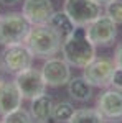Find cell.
Returning a JSON list of instances; mask_svg holds the SVG:
<instances>
[{"instance_id": "obj_1", "label": "cell", "mask_w": 122, "mask_h": 123, "mask_svg": "<svg viewBox=\"0 0 122 123\" xmlns=\"http://www.w3.org/2000/svg\"><path fill=\"white\" fill-rule=\"evenodd\" d=\"M61 54L69 66L86 67L96 57V46L86 35V26H76L61 41Z\"/></svg>"}, {"instance_id": "obj_2", "label": "cell", "mask_w": 122, "mask_h": 123, "mask_svg": "<svg viewBox=\"0 0 122 123\" xmlns=\"http://www.w3.org/2000/svg\"><path fill=\"white\" fill-rule=\"evenodd\" d=\"M61 41L63 38L50 25L45 23V25H31L23 43L35 57L48 59L61 51Z\"/></svg>"}, {"instance_id": "obj_3", "label": "cell", "mask_w": 122, "mask_h": 123, "mask_svg": "<svg viewBox=\"0 0 122 123\" xmlns=\"http://www.w3.org/2000/svg\"><path fill=\"white\" fill-rule=\"evenodd\" d=\"M30 28L31 25L23 17V13L12 12V13L0 15V44L10 46V44L23 43Z\"/></svg>"}, {"instance_id": "obj_4", "label": "cell", "mask_w": 122, "mask_h": 123, "mask_svg": "<svg viewBox=\"0 0 122 123\" xmlns=\"http://www.w3.org/2000/svg\"><path fill=\"white\" fill-rule=\"evenodd\" d=\"M33 54L30 51L25 43H17V44H10L5 46L3 51L0 53V66L5 72L17 74L20 71H25L31 67L33 62Z\"/></svg>"}, {"instance_id": "obj_5", "label": "cell", "mask_w": 122, "mask_h": 123, "mask_svg": "<svg viewBox=\"0 0 122 123\" xmlns=\"http://www.w3.org/2000/svg\"><path fill=\"white\" fill-rule=\"evenodd\" d=\"M63 10L76 26H87L102 13L101 3L96 0H65Z\"/></svg>"}, {"instance_id": "obj_6", "label": "cell", "mask_w": 122, "mask_h": 123, "mask_svg": "<svg viewBox=\"0 0 122 123\" xmlns=\"http://www.w3.org/2000/svg\"><path fill=\"white\" fill-rule=\"evenodd\" d=\"M86 35L94 46H111L117 38V23L106 13H101L86 26Z\"/></svg>"}, {"instance_id": "obj_7", "label": "cell", "mask_w": 122, "mask_h": 123, "mask_svg": "<svg viewBox=\"0 0 122 123\" xmlns=\"http://www.w3.org/2000/svg\"><path fill=\"white\" fill-rule=\"evenodd\" d=\"M115 69L114 59L109 57H94L93 61L83 67V77L87 80V84L93 87H101L106 89L111 85V77Z\"/></svg>"}, {"instance_id": "obj_8", "label": "cell", "mask_w": 122, "mask_h": 123, "mask_svg": "<svg viewBox=\"0 0 122 123\" xmlns=\"http://www.w3.org/2000/svg\"><path fill=\"white\" fill-rule=\"evenodd\" d=\"M15 84L18 87L20 94L23 98H35L38 95L45 94V89H46V82L43 79V74L40 69L35 67H28L25 71H20L15 74Z\"/></svg>"}, {"instance_id": "obj_9", "label": "cell", "mask_w": 122, "mask_h": 123, "mask_svg": "<svg viewBox=\"0 0 122 123\" xmlns=\"http://www.w3.org/2000/svg\"><path fill=\"white\" fill-rule=\"evenodd\" d=\"M40 71H41L43 79H45V82H46L48 87L68 85L69 79H71L69 64L66 62L63 57H55V56L48 57Z\"/></svg>"}, {"instance_id": "obj_10", "label": "cell", "mask_w": 122, "mask_h": 123, "mask_svg": "<svg viewBox=\"0 0 122 123\" xmlns=\"http://www.w3.org/2000/svg\"><path fill=\"white\" fill-rule=\"evenodd\" d=\"M96 110L104 117V120H121L122 118V90L106 89L97 97Z\"/></svg>"}, {"instance_id": "obj_11", "label": "cell", "mask_w": 122, "mask_h": 123, "mask_svg": "<svg viewBox=\"0 0 122 123\" xmlns=\"http://www.w3.org/2000/svg\"><path fill=\"white\" fill-rule=\"evenodd\" d=\"M53 3L51 0H25L22 13L30 21V25H45L50 17L53 15Z\"/></svg>"}, {"instance_id": "obj_12", "label": "cell", "mask_w": 122, "mask_h": 123, "mask_svg": "<svg viewBox=\"0 0 122 123\" xmlns=\"http://www.w3.org/2000/svg\"><path fill=\"white\" fill-rule=\"evenodd\" d=\"M22 100L23 97L20 94L15 80H3L0 84V115L2 117L22 107Z\"/></svg>"}, {"instance_id": "obj_13", "label": "cell", "mask_w": 122, "mask_h": 123, "mask_svg": "<svg viewBox=\"0 0 122 123\" xmlns=\"http://www.w3.org/2000/svg\"><path fill=\"white\" fill-rule=\"evenodd\" d=\"M53 98L48 94H41L30 100V115L33 118V122H45L51 118V112H53Z\"/></svg>"}, {"instance_id": "obj_14", "label": "cell", "mask_w": 122, "mask_h": 123, "mask_svg": "<svg viewBox=\"0 0 122 123\" xmlns=\"http://www.w3.org/2000/svg\"><path fill=\"white\" fill-rule=\"evenodd\" d=\"M68 94L76 102H87L93 95V85L84 77H71L68 82Z\"/></svg>"}, {"instance_id": "obj_15", "label": "cell", "mask_w": 122, "mask_h": 123, "mask_svg": "<svg viewBox=\"0 0 122 123\" xmlns=\"http://www.w3.org/2000/svg\"><path fill=\"white\" fill-rule=\"evenodd\" d=\"M46 25H50L61 38H66V36L76 28V25L71 21V18L68 17V13H66L65 10L53 12V15L50 17V20H48Z\"/></svg>"}, {"instance_id": "obj_16", "label": "cell", "mask_w": 122, "mask_h": 123, "mask_svg": "<svg viewBox=\"0 0 122 123\" xmlns=\"http://www.w3.org/2000/svg\"><path fill=\"white\" fill-rule=\"evenodd\" d=\"M68 123H104V117L96 108H79L74 110Z\"/></svg>"}, {"instance_id": "obj_17", "label": "cell", "mask_w": 122, "mask_h": 123, "mask_svg": "<svg viewBox=\"0 0 122 123\" xmlns=\"http://www.w3.org/2000/svg\"><path fill=\"white\" fill-rule=\"evenodd\" d=\"M74 113V107L69 102H58L53 105V112H51V118L56 123H68L71 120V117Z\"/></svg>"}, {"instance_id": "obj_18", "label": "cell", "mask_w": 122, "mask_h": 123, "mask_svg": "<svg viewBox=\"0 0 122 123\" xmlns=\"http://www.w3.org/2000/svg\"><path fill=\"white\" fill-rule=\"evenodd\" d=\"M2 123H33V118H31V115H30L28 110L18 107L17 110L3 115Z\"/></svg>"}, {"instance_id": "obj_19", "label": "cell", "mask_w": 122, "mask_h": 123, "mask_svg": "<svg viewBox=\"0 0 122 123\" xmlns=\"http://www.w3.org/2000/svg\"><path fill=\"white\" fill-rule=\"evenodd\" d=\"M106 15L112 18L117 25H122V0H112L106 3Z\"/></svg>"}, {"instance_id": "obj_20", "label": "cell", "mask_w": 122, "mask_h": 123, "mask_svg": "<svg viewBox=\"0 0 122 123\" xmlns=\"http://www.w3.org/2000/svg\"><path fill=\"white\" fill-rule=\"evenodd\" d=\"M111 87L117 89V90H122V67L115 66V69L112 72V77H111Z\"/></svg>"}, {"instance_id": "obj_21", "label": "cell", "mask_w": 122, "mask_h": 123, "mask_svg": "<svg viewBox=\"0 0 122 123\" xmlns=\"http://www.w3.org/2000/svg\"><path fill=\"white\" fill-rule=\"evenodd\" d=\"M114 62L117 67H122V41L119 43V46L115 48V53H114Z\"/></svg>"}, {"instance_id": "obj_22", "label": "cell", "mask_w": 122, "mask_h": 123, "mask_svg": "<svg viewBox=\"0 0 122 123\" xmlns=\"http://www.w3.org/2000/svg\"><path fill=\"white\" fill-rule=\"evenodd\" d=\"M20 0H0V3H3V5H7V7H12V5H15V3H18Z\"/></svg>"}, {"instance_id": "obj_23", "label": "cell", "mask_w": 122, "mask_h": 123, "mask_svg": "<svg viewBox=\"0 0 122 123\" xmlns=\"http://www.w3.org/2000/svg\"><path fill=\"white\" fill-rule=\"evenodd\" d=\"M5 79H3V69H2V66H0V84L3 82Z\"/></svg>"}, {"instance_id": "obj_24", "label": "cell", "mask_w": 122, "mask_h": 123, "mask_svg": "<svg viewBox=\"0 0 122 123\" xmlns=\"http://www.w3.org/2000/svg\"><path fill=\"white\" fill-rule=\"evenodd\" d=\"M104 123H122L119 120H104Z\"/></svg>"}, {"instance_id": "obj_25", "label": "cell", "mask_w": 122, "mask_h": 123, "mask_svg": "<svg viewBox=\"0 0 122 123\" xmlns=\"http://www.w3.org/2000/svg\"><path fill=\"white\" fill-rule=\"evenodd\" d=\"M96 2H97V3H101V5H102V3H109V2H112V0H96Z\"/></svg>"}, {"instance_id": "obj_26", "label": "cell", "mask_w": 122, "mask_h": 123, "mask_svg": "<svg viewBox=\"0 0 122 123\" xmlns=\"http://www.w3.org/2000/svg\"><path fill=\"white\" fill-rule=\"evenodd\" d=\"M33 123H45V122H33Z\"/></svg>"}]
</instances>
